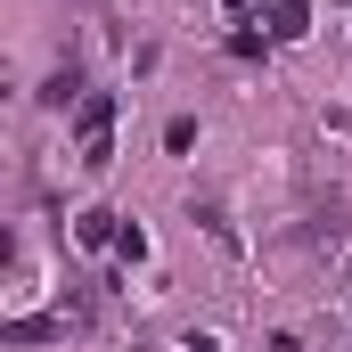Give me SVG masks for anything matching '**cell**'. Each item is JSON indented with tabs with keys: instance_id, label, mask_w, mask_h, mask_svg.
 Segmentation results:
<instances>
[{
	"instance_id": "obj_4",
	"label": "cell",
	"mask_w": 352,
	"mask_h": 352,
	"mask_svg": "<svg viewBox=\"0 0 352 352\" xmlns=\"http://www.w3.org/2000/svg\"><path fill=\"white\" fill-rule=\"evenodd\" d=\"M0 336H8V344H50V336H66V320H8Z\"/></svg>"
},
{
	"instance_id": "obj_7",
	"label": "cell",
	"mask_w": 352,
	"mask_h": 352,
	"mask_svg": "<svg viewBox=\"0 0 352 352\" xmlns=\"http://www.w3.org/2000/svg\"><path fill=\"white\" fill-rule=\"evenodd\" d=\"M344 8H352V0H344Z\"/></svg>"
},
{
	"instance_id": "obj_6",
	"label": "cell",
	"mask_w": 352,
	"mask_h": 352,
	"mask_svg": "<svg viewBox=\"0 0 352 352\" xmlns=\"http://www.w3.org/2000/svg\"><path fill=\"white\" fill-rule=\"evenodd\" d=\"M180 352H221V344H213V336H188V344H180Z\"/></svg>"
},
{
	"instance_id": "obj_1",
	"label": "cell",
	"mask_w": 352,
	"mask_h": 352,
	"mask_svg": "<svg viewBox=\"0 0 352 352\" xmlns=\"http://www.w3.org/2000/svg\"><path fill=\"white\" fill-rule=\"evenodd\" d=\"M74 131H82V164L98 173V164L115 156V98H107V90H90L82 107H74Z\"/></svg>"
},
{
	"instance_id": "obj_2",
	"label": "cell",
	"mask_w": 352,
	"mask_h": 352,
	"mask_svg": "<svg viewBox=\"0 0 352 352\" xmlns=\"http://www.w3.org/2000/svg\"><path fill=\"white\" fill-rule=\"evenodd\" d=\"M263 33L270 41H303L311 33V8L303 0H263Z\"/></svg>"
},
{
	"instance_id": "obj_5",
	"label": "cell",
	"mask_w": 352,
	"mask_h": 352,
	"mask_svg": "<svg viewBox=\"0 0 352 352\" xmlns=\"http://www.w3.org/2000/svg\"><path fill=\"white\" fill-rule=\"evenodd\" d=\"M115 254H123V263H148V230H140V221H123V238H115Z\"/></svg>"
},
{
	"instance_id": "obj_3",
	"label": "cell",
	"mask_w": 352,
	"mask_h": 352,
	"mask_svg": "<svg viewBox=\"0 0 352 352\" xmlns=\"http://www.w3.org/2000/svg\"><path fill=\"white\" fill-rule=\"evenodd\" d=\"M115 238H123V213H107V205H90L82 221H74V246H90V254H98V246H115Z\"/></svg>"
}]
</instances>
